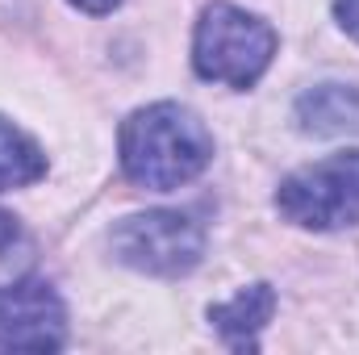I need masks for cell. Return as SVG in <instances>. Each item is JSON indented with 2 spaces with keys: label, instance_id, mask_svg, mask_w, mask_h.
Listing matches in <instances>:
<instances>
[{
  "label": "cell",
  "instance_id": "cell-2",
  "mask_svg": "<svg viewBox=\"0 0 359 355\" xmlns=\"http://www.w3.org/2000/svg\"><path fill=\"white\" fill-rule=\"evenodd\" d=\"M276 55V29L255 13L238 4H209L192 34V67L209 84L226 88H251L271 67Z\"/></svg>",
  "mask_w": 359,
  "mask_h": 355
},
{
  "label": "cell",
  "instance_id": "cell-3",
  "mask_svg": "<svg viewBox=\"0 0 359 355\" xmlns=\"http://www.w3.org/2000/svg\"><path fill=\"white\" fill-rule=\"evenodd\" d=\"M276 209L301 230H347L359 222V151H339L280 180Z\"/></svg>",
  "mask_w": 359,
  "mask_h": 355
},
{
  "label": "cell",
  "instance_id": "cell-1",
  "mask_svg": "<svg viewBox=\"0 0 359 355\" xmlns=\"http://www.w3.org/2000/svg\"><path fill=\"white\" fill-rule=\"evenodd\" d=\"M117 151H121V172L130 184L151 188V192H172L209 168L213 134L192 109H184L176 100H159L126 117Z\"/></svg>",
  "mask_w": 359,
  "mask_h": 355
},
{
  "label": "cell",
  "instance_id": "cell-11",
  "mask_svg": "<svg viewBox=\"0 0 359 355\" xmlns=\"http://www.w3.org/2000/svg\"><path fill=\"white\" fill-rule=\"evenodd\" d=\"M72 4H76V8H84V13H96V17H100V13H113L121 0H72Z\"/></svg>",
  "mask_w": 359,
  "mask_h": 355
},
{
  "label": "cell",
  "instance_id": "cell-4",
  "mask_svg": "<svg viewBox=\"0 0 359 355\" xmlns=\"http://www.w3.org/2000/svg\"><path fill=\"white\" fill-rule=\"evenodd\" d=\"M109 247L113 255L134 272L147 276H184L201 264L205 251V230L196 217L180 213V209H151V213H134L121 217L109 230Z\"/></svg>",
  "mask_w": 359,
  "mask_h": 355
},
{
  "label": "cell",
  "instance_id": "cell-7",
  "mask_svg": "<svg viewBox=\"0 0 359 355\" xmlns=\"http://www.w3.org/2000/svg\"><path fill=\"white\" fill-rule=\"evenodd\" d=\"M271 309H276V293L271 284H251L243 293H234L230 301L213 305L209 309V322L217 326V335L234 347V351H251L259 330L271 322Z\"/></svg>",
  "mask_w": 359,
  "mask_h": 355
},
{
  "label": "cell",
  "instance_id": "cell-10",
  "mask_svg": "<svg viewBox=\"0 0 359 355\" xmlns=\"http://www.w3.org/2000/svg\"><path fill=\"white\" fill-rule=\"evenodd\" d=\"M334 17H339V25L359 42V0H334Z\"/></svg>",
  "mask_w": 359,
  "mask_h": 355
},
{
  "label": "cell",
  "instance_id": "cell-9",
  "mask_svg": "<svg viewBox=\"0 0 359 355\" xmlns=\"http://www.w3.org/2000/svg\"><path fill=\"white\" fill-rule=\"evenodd\" d=\"M17 247H21V226H17V217H8L0 209V260H8Z\"/></svg>",
  "mask_w": 359,
  "mask_h": 355
},
{
  "label": "cell",
  "instance_id": "cell-6",
  "mask_svg": "<svg viewBox=\"0 0 359 355\" xmlns=\"http://www.w3.org/2000/svg\"><path fill=\"white\" fill-rule=\"evenodd\" d=\"M297 126L305 134H359V88L355 84H318L297 96Z\"/></svg>",
  "mask_w": 359,
  "mask_h": 355
},
{
  "label": "cell",
  "instance_id": "cell-5",
  "mask_svg": "<svg viewBox=\"0 0 359 355\" xmlns=\"http://www.w3.org/2000/svg\"><path fill=\"white\" fill-rule=\"evenodd\" d=\"M67 339V309L46 280L0 284V351H55Z\"/></svg>",
  "mask_w": 359,
  "mask_h": 355
},
{
  "label": "cell",
  "instance_id": "cell-8",
  "mask_svg": "<svg viewBox=\"0 0 359 355\" xmlns=\"http://www.w3.org/2000/svg\"><path fill=\"white\" fill-rule=\"evenodd\" d=\"M42 176H46V155H42V147H38L21 126H13L8 117H0V192H4V188L38 184Z\"/></svg>",
  "mask_w": 359,
  "mask_h": 355
}]
</instances>
